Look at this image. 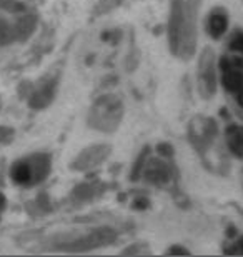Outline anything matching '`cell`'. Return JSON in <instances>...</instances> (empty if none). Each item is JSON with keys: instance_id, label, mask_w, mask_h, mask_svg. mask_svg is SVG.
<instances>
[{"instance_id": "1", "label": "cell", "mask_w": 243, "mask_h": 257, "mask_svg": "<svg viewBox=\"0 0 243 257\" xmlns=\"http://www.w3.org/2000/svg\"><path fill=\"white\" fill-rule=\"evenodd\" d=\"M200 0H172L170 12V49L180 59H190L196 45V19Z\"/></svg>"}, {"instance_id": "2", "label": "cell", "mask_w": 243, "mask_h": 257, "mask_svg": "<svg viewBox=\"0 0 243 257\" xmlns=\"http://www.w3.org/2000/svg\"><path fill=\"white\" fill-rule=\"evenodd\" d=\"M221 80L226 92L243 109V32L238 30L230 37L228 45L220 60Z\"/></svg>"}, {"instance_id": "3", "label": "cell", "mask_w": 243, "mask_h": 257, "mask_svg": "<svg viewBox=\"0 0 243 257\" xmlns=\"http://www.w3.org/2000/svg\"><path fill=\"white\" fill-rule=\"evenodd\" d=\"M188 136H190V142L195 147V151L203 157L205 164H208L210 157L215 156L213 146L216 142V124L213 119L210 117H203V115H196L190 122V128H188Z\"/></svg>"}, {"instance_id": "4", "label": "cell", "mask_w": 243, "mask_h": 257, "mask_svg": "<svg viewBox=\"0 0 243 257\" xmlns=\"http://www.w3.org/2000/svg\"><path fill=\"white\" fill-rule=\"evenodd\" d=\"M123 115V105L115 95H105L97 102L92 110V125L100 131L112 132L120 124Z\"/></svg>"}, {"instance_id": "5", "label": "cell", "mask_w": 243, "mask_h": 257, "mask_svg": "<svg viewBox=\"0 0 243 257\" xmlns=\"http://www.w3.org/2000/svg\"><path fill=\"white\" fill-rule=\"evenodd\" d=\"M47 159L35 156L25 161H19L12 167V181L19 186H34L40 182L47 174Z\"/></svg>"}, {"instance_id": "6", "label": "cell", "mask_w": 243, "mask_h": 257, "mask_svg": "<svg viewBox=\"0 0 243 257\" xmlns=\"http://www.w3.org/2000/svg\"><path fill=\"white\" fill-rule=\"evenodd\" d=\"M198 92L203 99H211L216 92V70H215V52L210 47H205L198 62Z\"/></svg>"}, {"instance_id": "7", "label": "cell", "mask_w": 243, "mask_h": 257, "mask_svg": "<svg viewBox=\"0 0 243 257\" xmlns=\"http://www.w3.org/2000/svg\"><path fill=\"white\" fill-rule=\"evenodd\" d=\"M145 179L148 182L155 184V186H165L172 179V169L163 161L155 159V161L148 162V166L145 169Z\"/></svg>"}, {"instance_id": "8", "label": "cell", "mask_w": 243, "mask_h": 257, "mask_svg": "<svg viewBox=\"0 0 243 257\" xmlns=\"http://www.w3.org/2000/svg\"><path fill=\"white\" fill-rule=\"evenodd\" d=\"M115 232L112 229H100L89 235L84 242H79L80 245H75V250H85V249H94V247H100V245H107L115 240Z\"/></svg>"}, {"instance_id": "9", "label": "cell", "mask_w": 243, "mask_h": 257, "mask_svg": "<svg viewBox=\"0 0 243 257\" xmlns=\"http://www.w3.org/2000/svg\"><path fill=\"white\" fill-rule=\"evenodd\" d=\"M208 34L213 39H220L225 34L226 27H228V15L223 9H215L208 17Z\"/></svg>"}, {"instance_id": "10", "label": "cell", "mask_w": 243, "mask_h": 257, "mask_svg": "<svg viewBox=\"0 0 243 257\" xmlns=\"http://www.w3.org/2000/svg\"><path fill=\"white\" fill-rule=\"evenodd\" d=\"M225 137L231 154L243 159V125H228L225 131Z\"/></svg>"}, {"instance_id": "11", "label": "cell", "mask_w": 243, "mask_h": 257, "mask_svg": "<svg viewBox=\"0 0 243 257\" xmlns=\"http://www.w3.org/2000/svg\"><path fill=\"white\" fill-rule=\"evenodd\" d=\"M165 254H168V255H177V254H185V255H188V254H190V250H187L185 247H182V245H173V247L167 249V252H165Z\"/></svg>"}, {"instance_id": "12", "label": "cell", "mask_w": 243, "mask_h": 257, "mask_svg": "<svg viewBox=\"0 0 243 257\" xmlns=\"http://www.w3.org/2000/svg\"><path fill=\"white\" fill-rule=\"evenodd\" d=\"M225 252H226V254H243V237L238 240V242H235V244H233V247H231V249L226 247V249H225Z\"/></svg>"}, {"instance_id": "13", "label": "cell", "mask_w": 243, "mask_h": 257, "mask_svg": "<svg viewBox=\"0 0 243 257\" xmlns=\"http://www.w3.org/2000/svg\"><path fill=\"white\" fill-rule=\"evenodd\" d=\"M158 152L162 154V156H172V146H168V144H160L158 146Z\"/></svg>"}, {"instance_id": "14", "label": "cell", "mask_w": 243, "mask_h": 257, "mask_svg": "<svg viewBox=\"0 0 243 257\" xmlns=\"http://www.w3.org/2000/svg\"><path fill=\"white\" fill-rule=\"evenodd\" d=\"M2 209H4V197H0V212H2Z\"/></svg>"}]
</instances>
